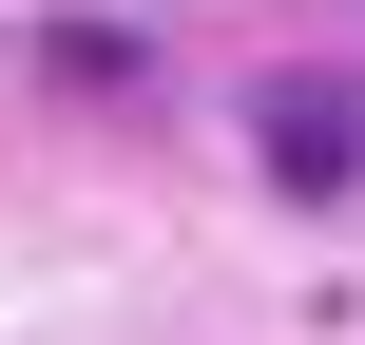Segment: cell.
I'll return each mask as SVG.
<instances>
[{"mask_svg": "<svg viewBox=\"0 0 365 345\" xmlns=\"http://www.w3.org/2000/svg\"><path fill=\"white\" fill-rule=\"evenodd\" d=\"M250 115H269V173H289V192H346L365 173V96H327V77H269Z\"/></svg>", "mask_w": 365, "mask_h": 345, "instance_id": "6da1fadb", "label": "cell"}]
</instances>
